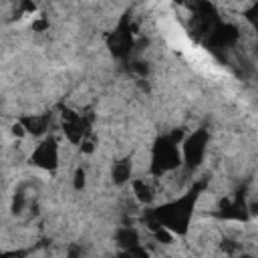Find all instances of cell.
Wrapping results in <instances>:
<instances>
[{
	"label": "cell",
	"mask_w": 258,
	"mask_h": 258,
	"mask_svg": "<svg viewBox=\"0 0 258 258\" xmlns=\"http://www.w3.org/2000/svg\"><path fill=\"white\" fill-rule=\"evenodd\" d=\"M204 189H206V181H196L183 196H179L177 200H171L167 204H161V206L149 210L147 216H151L169 234L185 236L187 230H189V222H191V216L196 212L198 200H200Z\"/></svg>",
	"instance_id": "obj_1"
},
{
	"label": "cell",
	"mask_w": 258,
	"mask_h": 258,
	"mask_svg": "<svg viewBox=\"0 0 258 258\" xmlns=\"http://www.w3.org/2000/svg\"><path fill=\"white\" fill-rule=\"evenodd\" d=\"M58 109H60V117H62V133H64V137L71 143L81 145V141L91 135V127H93L95 115L91 111L77 113V111H73L71 107H64V105H60Z\"/></svg>",
	"instance_id": "obj_4"
},
{
	"label": "cell",
	"mask_w": 258,
	"mask_h": 258,
	"mask_svg": "<svg viewBox=\"0 0 258 258\" xmlns=\"http://www.w3.org/2000/svg\"><path fill=\"white\" fill-rule=\"evenodd\" d=\"M30 250H0V258H26Z\"/></svg>",
	"instance_id": "obj_16"
},
{
	"label": "cell",
	"mask_w": 258,
	"mask_h": 258,
	"mask_svg": "<svg viewBox=\"0 0 258 258\" xmlns=\"http://www.w3.org/2000/svg\"><path fill=\"white\" fill-rule=\"evenodd\" d=\"M240 258H254V256H250V254H242Z\"/></svg>",
	"instance_id": "obj_25"
},
{
	"label": "cell",
	"mask_w": 258,
	"mask_h": 258,
	"mask_svg": "<svg viewBox=\"0 0 258 258\" xmlns=\"http://www.w3.org/2000/svg\"><path fill=\"white\" fill-rule=\"evenodd\" d=\"M210 143V131L208 129H196L183 139V151H181V163L187 169H196L202 165L206 149Z\"/></svg>",
	"instance_id": "obj_5"
},
{
	"label": "cell",
	"mask_w": 258,
	"mask_h": 258,
	"mask_svg": "<svg viewBox=\"0 0 258 258\" xmlns=\"http://www.w3.org/2000/svg\"><path fill=\"white\" fill-rule=\"evenodd\" d=\"M133 194H135V198L141 202V204H151V200H153V191H151V187L143 181V179H135L133 181Z\"/></svg>",
	"instance_id": "obj_12"
},
{
	"label": "cell",
	"mask_w": 258,
	"mask_h": 258,
	"mask_svg": "<svg viewBox=\"0 0 258 258\" xmlns=\"http://www.w3.org/2000/svg\"><path fill=\"white\" fill-rule=\"evenodd\" d=\"M24 191L22 189H18L16 194H14V200H12V212L14 214H20L22 212V208H24Z\"/></svg>",
	"instance_id": "obj_15"
},
{
	"label": "cell",
	"mask_w": 258,
	"mask_h": 258,
	"mask_svg": "<svg viewBox=\"0 0 258 258\" xmlns=\"http://www.w3.org/2000/svg\"><path fill=\"white\" fill-rule=\"evenodd\" d=\"M181 165V153L177 149V143L169 135H157L151 147V175H163L167 171H173Z\"/></svg>",
	"instance_id": "obj_2"
},
{
	"label": "cell",
	"mask_w": 258,
	"mask_h": 258,
	"mask_svg": "<svg viewBox=\"0 0 258 258\" xmlns=\"http://www.w3.org/2000/svg\"><path fill=\"white\" fill-rule=\"evenodd\" d=\"M32 165L48 171V173H54L56 167H58V145H56V139L52 135H48L46 139H42L36 149L30 153V159H28Z\"/></svg>",
	"instance_id": "obj_6"
},
{
	"label": "cell",
	"mask_w": 258,
	"mask_h": 258,
	"mask_svg": "<svg viewBox=\"0 0 258 258\" xmlns=\"http://www.w3.org/2000/svg\"><path fill=\"white\" fill-rule=\"evenodd\" d=\"M129 69H131L133 73H137L139 77H147V73H149L147 62H143V60H131V62H129Z\"/></svg>",
	"instance_id": "obj_14"
},
{
	"label": "cell",
	"mask_w": 258,
	"mask_h": 258,
	"mask_svg": "<svg viewBox=\"0 0 258 258\" xmlns=\"http://www.w3.org/2000/svg\"><path fill=\"white\" fill-rule=\"evenodd\" d=\"M105 42H107V48L109 52L119 58V60H127L133 46H135V26L131 24V14L125 12L117 26L105 36Z\"/></svg>",
	"instance_id": "obj_3"
},
{
	"label": "cell",
	"mask_w": 258,
	"mask_h": 258,
	"mask_svg": "<svg viewBox=\"0 0 258 258\" xmlns=\"http://www.w3.org/2000/svg\"><path fill=\"white\" fill-rule=\"evenodd\" d=\"M12 133H14V135H18V137H20V135H24V129L20 127V123H18V121L12 125Z\"/></svg>",
	"instance_id": "obj_24"
},
{
	"label": "cell",
	"mask_w": 258,
	"mask_h": 258,
	"mask_svg": "<svg viewBox=\"0 0 258 258\" xmlns=\"http://www.w3.org/2000/svg\"><path fill=\"white\" fill-rule=\"evenodd\" d=\"M153 236H155V240H159V242H163V244H169L173 234H169L165 228H159V230H155V232H153Z\"/></svg>",
	"instance_id": "obj_18"
},
{
	"label": "cell",
	"mask_w": 258,
	"mask_h": 258,
	"mask_svg": "<svg viewBox=\"0 0 258 258\" xmlns=\"http://www.w3.org/2000/svg\"><path fill=\"white\" fill-rule=\"evenodd\" d=\"M131 169H133V163H131V157H121L119 161L113 163V169H111V177L117 185H123L125 181H129L131 177Z\"/></svg>",
	"instance_id": "obj_10"
},
{
	"label": "cell",
	"mask_w": 258,
	"mask_h": 258,
	"mask_svg": "<svg viewBox=\"0 0 258 258\" xmlns=\"http://www.w3.org/2000/svg\"><path fill=\"white\" fill-rule=\"evenodd\" d=\"M46 28H48V20H46V18H38V20L32 22V30H34V32H42V30H46Z\"/></svg>",
	"instance_id": "obj_19"
},
{
	"label": "cell",
	"mask_w": 258,
	"mask_h": 258,
	"mask_svg": "<svg viewBox=\"0 0 258 258\" xmlns=\"http://www.w3.org/2000/svg\"><path fill=\"white\" fill-rule=\"evenodd\" d=\"M52 121V113H40V115H22L18 119L20 127L24 129V133H30L34 137H40L48 131Z\"/></svg>",
	"instance_id": "obj_9"
},
{
	"label": "cell",
	"mask_w": 258,
	"mask_h": 258,
	"mask_svg": "<svg viewBox=\"0 0 258 258\" xmlns=\"http://www.w3.org/2000/svg\"><path fill=\"white\" fill-rule=\"evenodd\" d=\"M236 248H238V244L232 242V240H224V242H222V250H224L226 254H232Z\"/></svg>",
	"instance_id": "obj_20"
},
{
	"label": "cell",
	"mask_w": 258,
	"mask_h": 258,
	"mask_svg": "<svg viewBox=\"0 0 258 258\" xmlns=\"http://www.w3.org/2000/svg\"><path fill=\"white\" fill-rule=\"evenodd\" d=\"M115 240H117V244H119L121 250H127V248H131V246H139V234H137V230L131 228V226L119 228V230L115 232Z\"/></svg>",
	"instance_id": "obj_11"
},
{
	"label": "cell",
	"mask_w": 258,
	"mask_h": 258,
	"mask_svg": "<svg viewBox=\"0 0 258 258\" xmlns=\"http://www.w3.org/2000/svg\"><path fill=\"white\" fill-rule=\"evenodd\" d=\"M22 12H26V14H32L34 10H36V4H32V2H22Z\"/></svg>",
	"instance_id": "obj_22"
},
{
	"label": "cell",
	"mask_w": 258,
	"mask_h": 258,
	"mask_svg": "<svg viewBox=\"0 0 258 258\" xmlns=\"http://www.w3.org/2000/svg\"><path fill=\"white\" fill-rule=\"evenodd\" d=\"M117 258H149V252L141 246H131L127 250H121L117 254Z\"/></svg>",
	"instance_id": "obj_13"
},
{
	"label": "cell",
	"mask_w": 258,
	"mask_h": 258,
	"mask_svg": "<svg viewBox=\"0 0 258 258\" xmlns=\"http://www.w3.org/2000/svg\"><path fill=\"white\" fill-rule=\"evenodd\" d=\"M73 185H75L77 191H81V189L85 187V169H83V167H79V169L75 171V181H73Z\"/></svg>",
	"instance_id": "obj_17"
},
{
	"label": "cell",
	"mask_w": 258,
	"mask_h": 258,
	"mask_svg": "<svg viewBox=\"0 0 258 258\" xmlns=\"http://www.w3.org/2000/svg\"><path fill=\"white\" fill-rule=\"evenodd\" d=\"M69 258H81V248L79 246H69Z\"/></svg>",
	"instance_id": "obj_23"
},
{
	"label": "cell",
	"mask_w": 258,
	"mask_h": 258,
	"mask_svg": "<svg viewBox=\"0 0 258 258\" xmlns=\"http://www.w3.org/2000/svg\"><path fill=\"white\" fill-rule=\"evenodd\" d=\"M212 216H214V218H220V220L248 222V220H250V208H248V204H246V194H244V189H238L234 200H226V198H224V200L220 202L218 212H214Z\"/></svg>",
	"instance_id": "obj_8"
},
{
	"label": "cell",
	"mask_w": 258,
	"mask_h": 258,
	"mask_svg": "<svg viewBox=\"0 0 258 258\" xmlns=\"http://www.w3.org/2000/svg\"><path fill=\"white\" fill-rule=\"evenodd\" d=\"M93 147H95V145H93V141H91L89 137H85V139L81 141V151H83V153H91Z\"/></svg>",
	"instance_id": "obj_21"
},
{
	"label": "cell",
	"mask_w": 258,
	"mask_h": 258,
	"mask_svg": "<svg viewBox=\"0 0 258 258\" xmlns=\"http://www.w3.org/2000/svg\"><path fill=\"white\" fill-rule=\"evenodd\" d=\"M238 38H240V32H238V28L234 26V24H230V22H218V24H214L212 28H210V32L206 34V38L202 40L208 48H212V50H220V48H230V46H234L236 42H238Z\"/></svg>",
	"instance_id": "obj_7"
}]
</instances>
